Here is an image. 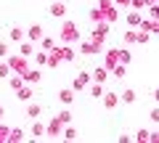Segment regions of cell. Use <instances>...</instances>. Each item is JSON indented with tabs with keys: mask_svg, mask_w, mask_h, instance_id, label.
<instances>
[{
	"mask_svg": "<svg viewBox=\"0 0 159 143\" xmlns=\"http://www.w3.org/2000/svg\"><path fill=\"white\" fill-rule=\"evenodd\" d=\"M64 40V45H72V42H77L80 40V32H77V24L74 21H64V27H61V34H58Z\"/></svg>",
	"mask_w": 159,
	"mask_h": 143,
	"instance_id": "1",
	"label": "cell"
},
{
	"mask_svg": "<svg viewBox=\"0 0 159 143\" xmlns=\"http://www.w3.org/2000/svg\"><path fill=\"white\" fill-rule=\"evenodd\" d=\"M8 61V66H11V72H16V74H24V72H27V56H21V53H19V56H8L6 58Z\"/></svg>",
	"mask_w": 159,
	"mask_h": 143,
	"instance_id": "2",
	"label": "cell"
},
{
	"mask_svg": "<svg viewBox=\"0 0 159 143\" xmlns=\"http://www.w3.org/2000/svg\"><path fill=\"white\" fill-rule=\"evenodd\" d=\"M90 82H93V74H88V72H80V74L74 77V82H72V90H74V93H82L88 85H90Z\"/></svg>",
	"mask_w": 159,
	"mask_h": 143,
	"instance_id": "3",
	"label": "cell"
},
{
	"mask_svg": "<svg viewBox=\"0 0 159 143\" xmlns=\"http://www.w3.org/2000/svg\"><path fill=\"white\" fill-rule=\"evenodd\" d=\"M61 132H64V125L53 117V119L45 125V135H48V138H61Z\"/></svg>",
	"mask_w": 159,
	"mask_h": 143,
	"instance_id": "4",
	"label": "cell"
},
{
	"mask_svg": "<svg viewBox=\"0 0 159 143\" xmlns=\"http://www.w3.org/2000/svg\"><path fill=\"white\" fill-rule=\"evenodd\" d=\"M53 53H56V56L61 58V61H74V56H77L72 45H61V48H53Z\"/></svg>",
	"mask_w": 159,
	"mask_h": 143,
	"instance_id": "5",
	"label": "cell"
},
{
	"mask_svg": "<svg viewBox=\"0 0 159 143\" xmlns=\"http://www.w3.org/2000/svg\"><path fill=\"white\" fill-rule=\"evenodd\" d=\"M45 37V29L40 27V24H32V27L27 29V40H32V42H40Z\"/></svg>",
	"mask_w": 159,
	"mask_h": 143,
	"instance_id": "6",
	"label": "cell"
},
{
	"mask_svg": "<svg viewBox=\"0 0 159 143\" xmlns=\"http://www.w3.org/2000/svg\"><path fill=\"white\" fill-rule=\"evenodd\" d=\"M74 96H77V93H74L72 87H64V90L58 93V101H61L64 106H72V103H74Z\"/></svg>",
	"mask_w": 159,
	"mask_h": 143,
	"instance_id": "7",
	"label": "cell"
},
{
	"mask_svg": "<svg viewBox=\"0 0 159 143\" xmlns=\"http://www.w3.org/2000/svg\"><path fill=\"white\" fill-rule=\"evenodd\" d=\"M51 16L53 19H64V16H66V6H64V0H56V3L51 6Z\"/></svg>",
	"mask_w": 159,
	"mask_h": 143,
	"instance_id": "8",
	"label": "cell"
},
{
	"mask_svg": "<svg viewBox=\"0 0 159 143\" xmlns=\"http://www.w3.org/2000/svg\"><path fill=\"white\" fill-rule=\"evenodd\" d=\"M24 37H27V29H21V27H11V32H8V40H11V42H21Z\"/></svg>",
	"mask_w": 159,
	"mask_h": 143,
	"instance_id": "9",
	"label": "cell"
},
{
	"mask_svg": "<svg viewBox=\"0 0 159 143\" xmlns=\"http://www.w3.org/2000/svg\"><path fill=\"white\" fill-rule=\"evenodd\" d=\"M40 80H43V72H37V69H27L24 72V82H29V85H34Z\"/></svg>",
	"mask_w": 159,
	"mask_h": 143,
	"instance_id": "10",
	"label": "cell"
},
{
	"mask_svg": "<svg viewBox=\"0 0 159 143\" xmlns=\"http://www.w3.org/2000/svg\"><path fill=\"white\" fill-rule=\"evenodd\" d=\"M101 101H103V106H106V109H117L119 96H117V93H106V96H101Z\"/></svg>",
	"mask_w": 159,
	"mask_h": 143,
	"instance_id": "11",
	"label": "cell"
},
{
	"mask_svg": "<svg viewBox=\"0 0 159 143\" xmlns=\"http://www.w3.org/2000/svg\"><path fill=\"white\" fill-rule=\"evenodd\" d=\"M32 138H37V141H43V138H45V125H43V122H37L34 119V125H32Z\"/></svg>",
	"mask_w": 159,
	"mask_h": 143,
	"instance_id": "12",
	"label": "cell"
},
{
	"mask_svg": "<svg viewBox=\"0 0 159 143\" xmlns=\"http://www.w3.org/2000/svg\"><path fill=\"white\" fill-rule=\"evenodd\" d=\"M141 21H143V16H141V11H135V8H133L130 13H127V24H130V27H141Z\"/></svg>",
	"mask_w": 159,
	"mask_h": 143,
	"instance_id": "13",
	"label": "cell"
},
{
	"mask_svg": "<svg viewBox=\"0 0 159 143\" xmlns=\"http://www.w3.org/2000/svg\"><path fill=\"white\" fill-rule=\"evenodd\" d=\"M40 114H43V106H40V103H29L27 106V117L29 119H40Z\"/></svg>",
	"mask_w": 159,
	"mask_h": 143,
	"instance_id": "14",
	"label": "cell"
},
{
	"mask_svg": "<svg viewBox=\"0 0 159 143\" xmlns=\"http://www.w3.org/2000/svg\"><path fill=\"white\" fill-rule=\"evenodd\" d=\"M16 98H19V101H32V87H29V85H21V87L16 90Z\"/></svg>",
	"mask_w": 159,
	"mask_h": 143,
	"instance_id": "15",
	"label": "cell"
},
{
	"mask_svg": "<svg viewBox=\"0 0 159 143\" xmlns=\"http://www.w3.org/2000/svg\"><path fill=\"white\" fill-rule=\"evenodd\" d=\"M106 80H109V69H106V66H98L96 74H93V82H101V85H103Z\"/></svg>",
	"mask_w": 159,
	"mask_h": 143,
	"instance_id": "16",
	"label": "cell"
},
{
	"mask_svg": "<svg viewBox=\"0 0 159 143\" xmlns=\"http://www.w3.org/2000/svg\"><path fill=\"white\" fill-rule=\"evenodd\" d=\"M135 90H130V87H127V90H122V93H119V101H122V103H135Z\"/></svg>",
	"mask_w": 159,
	"mask_h": 143,
	"instance_id": "17",
	"label": "cell"
},
{
	"mask_svg": "<svg viewBox=\"0 0 159 143\" xmlns=\"http://www.w3.org/2000/svg\"><path fill=\"white\" fill-rule=\"evenodd\" d=\"M21 56H34V42L32 40H21Z\"/></svg>",
	"mask_w": 159,
	"mask_h": 143,
	"instance_id": "18",
	"label": "cell"
},
{
	"mask_svg": "<svg viewBox=\"0 0 159 143\" xmlns=\"http://www.w3.org/2000/svg\"><path fill=\"white\" fill-rule=\"evenodd\" d=\"M125 42H127V45H135V42H138V29L135 27L125 32Z\"/></svg>",
	"mask_w": 159,
	"mask_h": 143,
	"instance_id": "19",
	"label": "cell"
},
{
	"mask_svg": "<svg viewBox=\"0 0 159 143\" xmlns=\"http://www.w3.org/2000/svg\"><path fill=\"white\" fill-rule=\"evenodd\" d=\"M135 141H141V143H151V130H146V127H143V130H138V132H135Z\"/></svg>",
	"mask_w": 159,
	"mask_h": 143,
	"instance_id": "20",
	"label": "cell"
},
{
	"mask_svg": "<svg viewBox=\"0 0 159 143\" xmlns=\"http://www.w3.org/2000/svg\"><path fill=\"white\" fill-rule=\"evenodd\" d=\"M61 138H64V141H77V138H80V132L74 130V127H66V130L61 132Z\"/></svg>",
	"mask_w": 159,
	"mask_h": 143,
	"instance_id": "21",
	"label": "cell"
},
{
	"mask_svg": "<svg viewBox=\"0 0 159 143\" xmlns=\"http://www.w3.org/2000/svg\"><path fill=\"white\" fill-rule=\"evenodd\" d=\"M8 85H11V90H19V87L24 85V74H13V77H11V82H8Z\"/></svg>",
	"mask_w": 159,
	"mask_h": 143,
	"instance_id": "22",
	"label": "cell"
},
{
	"mask_svg": "<svg viewBox=\"0 0 159 143\" xmlns=\"http://www.w3.org/2000/svg\"><path fill=\"white\" fill-rule=\"evenodd\" d=\"M24 138H27L24 130H11V132H8V141H11V143H19V141H24Z\"/></svg>",
	"mask_w": 159,
	"mask_h": 143,
	"instance_id": "23",
	"label": "cell"
},
{
	"mask_svg": "<svg viewBox=\"0 0 159 143\" xmlns=\"http://www.w3.org/2000/svg\"><path fill=\"white\" fill-rule=\"evenodd\" d=\"M56 119L61 122V125H69V122H72V111H69V109H64L61 114H56Z\"/></svg>",
	"mask_w": 159,
	"mask_h": 143,
	"instance_id": "24",
	"label": "cell"
},
{
	"mask_svg": "<svg viewBox=\"0 0 159 143\" xmlns=\"http://www.w3.org/2000/svg\"><path fill=\"white\" fill-rule=\"evenodd\" d=\"M101 96H103V85H101V82H96V85L90 87V98H101Z\"/></svg>",
	"mask_w": 159,
	"mask_h": 143,
	"instance_id": "25",
	"label": "cell"
},
{
	"mask_svg": "<svg viewBox=\"0 0 159 143\" xmlns=\"http://www.w3.org/2000/svg\"><path fill=\"white\" fill-rule=\"evenodd\" d=\"M109 72H111L114 77H125V72H127V69H125V64H117V66H111Z\"/></svg>",
	"mask_w": 159,
	"mask_h": 143,
	"instance_id": "26",
	"label": "cell"
},
{
	"mask_svg": "<svg viewBox=\"0 0 159 143\" xmlns=\"http://www.w3.org/2000/svg\"><path fill=\"white\" fill-rule=\"evenodd\" d=\"M3 77H11V66H8V61H0V80Z\"/></svg>",
	"mask_w": 159,
	"mask_h": 143,
	"instance_id": "27",
	"label": "cell"
},
{
	"mask_svg": "<svg viewBox=\"0 0 159 143\" xmlns=\"http://www.w3.org/2000/svg\"><path fill=\"white\" fill-rule=\"evenodd\" d=\"M34 61H37L40 66H48V51H43V53H37V56H34Z\"/></svg>",
	"mask_w": 159,
	"mask_h": 143,
	"instance_id": "28",
	"label": "cell"
},
{
	"mask_svg": "<svg viewBox=\"0 0 159 143\" xmlns=\"http://www.w3.org/2000/svg\"><path fill=\"white\" fill-rule=\"evenodd\" d=\"M119 61H122V64L127 66V64L133 61V53H130V51H119Z\"/></svg>",
	"mask_w": 159,
	"mask_h": 143,
	"instance_id": "29",
	"label": "cell"
},
{
	"mask_svg": "<svg viewBox=\"0 0 159 143\" xmlns=\"http://www.w3.org/2000/svg\"><path fill=\"white\" fill-rule=\"evenodd\" d=\"M40 42H43V51H53V48H56V42H53L51 37H43Z\"/></svg>",
	"mask_w": 159,
	"mask_h": 143,
	"instance_id": "30",
	"label": "cell"
},
{
	"mask_svg": "<svg viewBox=\"0 0 159 143\" xmlns=\"http://www.w3.org/2000/svg\"><path fill=\"white\" fill-rule=\"evenodd\" d=\"M148 16L159 21V3H157V6H148Z\"/></svg>",
	"mask_w": 159,
	"mask_h": 143,
	"instance_id": "31",
	"label": "cell"
},
{
	"mask_svg": "<svg viewBox=\"0 0 159 143\" xmlns=\"http://www.w3.org/2000/svg\"><path fill=\"white\" fill-rule=\"evenodd\" d=\"M130 6L135 8V11H143V8H146V0H130Z\"/></svg>",
	"mask_w": 159,
	"mask_h": 143,
	"instance_id": "32",
	"label": "cell"
},
{
	"mask_svg": "<svg viewBox=\"0 0 159 143\" xmlns=\"http://www.w3.org/2000/svg\"><path fill=\"white\" fill-rule=\"evenodd\" d=\"M8 53H11L8 51V42H0V58H8Z\"/></svg>",
	"mask_w": 159,
	"mask_h": 143,
	"instance_id": "33",
	"label": "cell"
},
{
	"mask_svg": "<svg viewBox=\"0 0 159 143\" xmlns=\"http://www.w3.org/2000/svg\"><path fill=\"white\" fill-rule=\"evenodd\" d=\"M114 6H117V8H127V6H130V0H114Z\"/></svg>",
	"mask_w": 159,
	"mask_h": 143,
	"instance_id": "34",
	"label": "cell"
},
{
	"mask_svg": "<svg viewBox=\"0 0 159 143\" xmlns=\"http://www.w3.org/2000/svg\"><path fill=\"white\" fill-rule=\"evenodd\" d=\"M148 117H151V122H159V106H157V109H151V114H148Z\"/></svg>",
	"mask_w": 159,
	"mask_h": 143,
	"instance_id": "35",
	"label": "cell"
},
{
	"mask_svg": "<svg viewBox=\"0 0 159 143\" xmlns=\"http://www.w3.org/2000/svg\"><path fill=\"white\" fill-rule=\"evenodd\" d=\"M8 132H11L8 127H0V141H8Z\"/></svg>",
	"mask_w": 159,
	"mask_h": 143,
	"instance_id": "36",
	"label": "cell"
},
{
	"mask_svg": "<svg viewBox=\"0 0 159 143\" xmlns=\"http://www.w3.org/2000/svg\"><path fill=\"white\" fill-rule=\"evenodd\" d=\"M157 3H159V0H146V6H157Z\"/></svg>",
	"mask_w": 159,
	"mask_h": 143,
	"instance_id": "37",
	"label": "cell"
},
{
	"mask_svg": "<svg viewBox=\"0 0 159 143\" xmlns=\"http://www.w3.org/2000/svg\"><path fill=\"white\" fill-rule=\"evenodd\" d=\"M154 98H157V103H159V87H157V90H154Z\"/></svg>",
	"mask_w": 159,
	"mask_h": 143,
	"instance_id": "38",
	"label": "cell"
},
{
	"mask_svg": "<svg viewBox=\"0 0 159 143\" xmlns=\"http://www.w3.org/2000/svg\"><path fill=\"white\" fill-rule=\"evenodd\" d=\"M154 32H157V34H159V21H157V29H154Z\"/></svg>",
	"mask_w": 159,
	"mask_h": 143,
	"instance_id": "39",
	"label": "cell"
},
{
	"mask_svg": "<svg viewBox=\"0 0 159 143\" xmlns=\"http://www.w3.org/2000/svg\"><path fill=\"white\" fill-rule=\"evenodd\" d=\"M0 114H3V106H0Z\"/></svg>",
	"mask_w": 159,
	"mask_h": 143,
	"instance_id": "40",
	"label": "cell"
}]
</instances>
